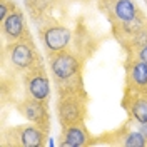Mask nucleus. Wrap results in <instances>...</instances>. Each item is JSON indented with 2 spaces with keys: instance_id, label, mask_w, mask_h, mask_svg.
I'll return each instance as SVG.
<instances>
[{
  "instance_id": "1",
  "label": "nucleus",
  "mask_w": 147,
  "mask_h": 147,
  "mask_svg": "<svg viewBox=\"0 0 147 147\" xmlns=\"http://www.w3.org/2000/svg\"><path fill=\"white\" fill-rule=\"evenodd\" d=\"M49 69L52 72L57 95H87L84 87V60L70 47L49 52Z\"/></svg>"
},
{
  "instance_id": "2",
  "label": "nucleus",
  "mask_w": 147,
  "mask_h": 147,
  "mask_svg": "<svg viewBox=\"0 0 147 147\" xmlns=\"http://www.w3.org/2000/svg\"><path fill=\"white\" fill-rule=\"evenodd\" d=\"M3 60H9L10 67H13V70L22 74L42 64V57L30 35L15 42H9L3 47Z\"/></svg>"
},
{
  "instance_id": "3",
  "label": "nucleus",
  "mask_w": 147,
  "mask_h": 147,
  "mask_svg": "<svg viewBox=\"0 0 147 147\" xmlns=\"http://www.w3.org/2000/svg\"><path fill=\"white\" fill-rule=\"evenodd\" d=\"M55 114L60 122V127L85 122L89 114V95H80V94L57 95Z\"/></svg>"
},
{
  "instance_id": "4",
  "label": "nucleus",
  "mask_w": 147,
  "mask_h": 147,
  "mask_svg": "<svg viewBox=\"0 0 147 147\" xmlns=\"http://www.w3.org/2000/svg\"><path fill=\"white\" fill-rule=\"evenodd\" d=\"M49 132L32 122L9 127L2 134L3 147H44L47 144Z\"/></svg>"
},
{
  "instance_id": "5",
  "label": "nucleus",
  "mask_w": 147,
  "mask_h": 147,
  "mask_svg": "<svg viewBox=\"0 0 147 147\" xmlns=\"http://www.w3.org/2000/svg\"><path fill=\"white\" fill-rule=\"evenodd\" d=\"M24 87H25L27 95L38 99V100L49 102V99H50V79H49L45 67H44V62L24 74Z\"/></svg>"
},
{
  "instance_id": "6",
  "label": "nucleus",
  "mask_w": 147,
  "mask_h": 147,
  "mask_svg": "<svg viewBox=\"0 0 147 147\" xmlns=\"http://www.w3.org/2000/svg\"><path fill=\"white\" fill-rule=\"evenodd\" d=\"M18 112L25 117L27 122H32L35 125H40L50 132V112H49V102L34 99L30 95H25L22 100L17 104Z\"/></svg>"
},
{
  "instance_id": "7",
  "label": "nucleus",
  "mask_w": 147,
  "mask_h": 147,
  "mask_svg": "<svg viewBox=\"0 0 147 147\" xmlns=\"http://www.w3.org/2000/svg\"><path fill=\"white\" fill-rule=\"evenodd\" d=\"M40 38L47 52H57L70 47L72 42V30L64 24H49L40 28Z\"/></svg>"
},
{
  "instance_id": "8",
  "label": "nucleus",
  "mask_w": 147,
  "mask_h": 147,
  "mask_svg": "<svg viewBox=\"0 0 147 147\" xmlns=\"http://www.w3.org/2000/svg\"><path fill=\"white\" fill-rule=\"evenodd\" d=\"M125 87L129 90L147 92V64L134 57H125Z\"/></svg>"
},
{
  "instance_id": "9",
  "label": "nucleus",
  "mask_w": 147,
  "mask_h": 147,
  "mask_svg": "<svg viewBox=\"0 0 147 147\" xmlns=\"http://www.w3.org/2000/svg\"><path fill=\"white\" fill-rule=\"evenodd\" d=\"M122 107L125 109L129 117L137 124L147 122V92L124 89Z\"/></svg>"
},
{
  "instance_id": "10",
  "label": "nucleus",
  "mask_w": 147,
  "mask_h": 147,
  "mask_svg": "<svg viewBox=\"0 0 147 147\" xmlns=\"http://www.w3.org/2000/svg\"><path fill=\"white\" fill-rule=\"evenodd\" d=\"M2 35H3L7 44L30 35L27 24H25V15L20 9L13 10L9 17L2 20Z\"/></svg>"
},
{
  "instance_id": "11",
  "label": "nucleus",
  "mask_w": 147,
  "mask_h": 147,
  "mask_svg": "<svg viewBox=\"0 0 147 147\" xmlns=\"http://www.w3.org/2000/svg\"><path fill=\"white\" fill-rule=\"evenodd\" d=\"M95 140L89 132V129L82 124H75V125H67L62 127V134H60V144L62 147H89L92 146Z\"/></svg>"
},
{
  "instance_id": "12",
  "label": "nucleus",
  "mask_w": 147,
  "mask_h": 147,
  "mask_svg": "<svg viewBox=\"0 0 147 147\" xmlns=\"http://www.w3.org/2000/svg\"><path fill=\"white\" fill-rule=\"evenodd\" d=\"M140 12L136 0H112L109 17L112 24H124L134 20Z\"/></svg>"
},
{
  "instance_id": "13",
  "label": "nucleus",
  "mask_w": 147,
  "mask_h": 147,
  "mask_svg": "<svg viewBox=\"0 0 147 147\" xmlns=\"http://www.w3.org/2000/svg\"><path fill=\"white\" fill-rule=\"evenodd\" d=\"M115 144L124 147H146L147 140L140 134V130H130L127 127H122L119 130V137L115 140Z\"/></svg>"
},
{
  "instance_id": "14",
  "label": "nucleus",
  "mask_w": 147,
  "mask_h": 147,
  "mask_svg": "<svg viewBox=\"0 0 147 147\" xmlns=\"http://www.w3.org/2000/svg\"><path fill=\"white\" fill-rule=\"evenodd\" d=\"M13 10H17V5L13 3V0H0V20L7 18Z\"/></svg>"
},
{
  "instance_id": "15",
  "label": "nucleus",
  "mask_w": 147,
  "mask_h": 147,
  "mask_svg": "<svg viewBox=\"0 0 147 147\" xmlns=\"http://www.w3.org/2000/svg\"><path fill=\"white\" fill-rule=\"evenodd\" d=\"M129 57H134V59H137V60H142V62H146L147 64V44L146 45H140L137 49H134L132 52H127Z\"/></svg>"
},
{
  "instance_id": "16",
  "label": "nucleus",
  "mask_w": 147,
  "mask_h": 147,
  "mask_svg": "<svg viewBox=\"0 0 147 147\" xmlns=\"http://www.w3.org/2000/svg\"><path fill=\"white\" fill-rule=\"evenodd\" d=\"M139 130H140V134L146 137L147 140V122H144V124H139Z\"/></svg>"
},
{
  "instance_id": "17",
  "label": "nucleus",
  "mask_w": 147,
  "mask_h": 147,
  "mask_svg": "<svg viewBox=\"0 0 147 147\" xmlns=\"http://www.w3.org/2000/svg\"><path fill=\"white\" fill-rule=\"evenodd\" d=\"M27 2H30V0H27Z\"/></svg>"
}]
</instances>
